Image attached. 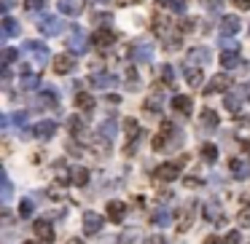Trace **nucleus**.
<instances>
[{
  "label": "nucleus",
  "mask_w": 250,
  "mask_h": 244,
  "mask_svg": "<svg viewBox=\"0 0 250 244\" xmlns=\"http://www.w3.org/2000/svg\"><path fill=\"white\" fill-rule=\"evenodd\" d=\"M38 30H41L43 38H54L65 30V22L59 16H51V14H43V19L38 22Z\"/></svg>",
  "instance_id": "obj_1"
},
{
  "label": "nucleus",
  "mask_w": 250,
  "mask_h": 244,
  "mask_svg": "<svg viewBox=\"0 0 250 244\" xmlns=\"http://www.w3.org/2000/svg\"><path fill=\"white\" fill-rule=\"evenodd\" d=\"M229 89H234V83H232V76H226V73H221V76H216V78H210V83H207V89H204V97H210V94H229Z\"/></svg>",
  "instance_id": "obj_2"
},
{
  "label": "nucleus",
  "mask_w": 250,
  "mask_h": 244,
  "mask_svg": "<svg viewBox=\"0 0 250 244\" xmlns=\"http://www.w3.org/2000/svg\"><path fill=\"white\" fill-rule=\"evenodd\" d=\"M89 86L108 92V89H116L118 86V78L113 76V73H94V76H89Z\"/></svg>",
  "instance_id": "obj_3"
},
{
  "label": "nucleus",
  "mask_w": 250,
  "mask_h": 244,
  "mask_svg": "<svg viewBox=\"0 0 250 244\" xmlns=\"http://www.w3.org/2000/svg\"><path fill=\"white\" fill-rule=\"evenodd\" d=\"M22 48H24L27 54H33L35 64H46V62H49V48L43 46L41 41H24Z\"/></svg>",
  "instance_id": "obj_4"
},
{
  "label": "nucleus",
  "mask_w": 250,
  "mask_h": 244,
  "mask_svg": "<svg viewBox=\"0 0 250 244\" xmlns=\"http://www.w3.org/2000/svg\"><path fill=\"white\" fill-rule=\"evenodd\" d=\"M129 59L137 64H146L153 59V46L151 43H134L132 48H129Z\"/></svg>",
  "instance_id": "obj_5"
},
{
  "label": "nucleus",
  "mask_w": 250,
  "mask_h": 244,
  "mask_svg": "<svg viewBox=\"0 0 250 244\" xmlns=\"http://www.w3.org/2000/svg\"><path fill=\"white\" fill-rule=\"evenodd\" d=\"M178 174H181V164H159V167L153 169V180H159V183H172Z\"/></svg>",
  "instance_id": "obj_6"
},
{
  "label": "nucleus",
  "mask_w": 250,
  "mask_h": 244,
  "mask_svg": "<svg viewBox=\"0 0 250 244\" xmlns=\"http://www.w3.org/2000/svg\"><path fill=\"white\" fill-rule=\"evenodd\" d=\"M89 43H92V38H86L81 27H73V35H70V51L73 54H86Z\"/></svg>",
  "instance_id": "obj_7"
},
{
  "label": "nucleus",
  "mask_w": 250,
  "mask_h": 244,
  "mask_svg": "<svg viewBox=\"0 0 250 244\" xmlns=\"http://www.w3.org/2000/svg\"><path fill=\"white\" fill-rule=\"evenodd\" d=\"M73 70H76V57L73 54H57L54 57V73L57 76H67Z\"/></svg>",
  "instance_id": "obj_8"
},
{
  "label": "nucleus",
  "mask_w": 250,
  "mask_h": 244,
  "mask_svg": "<svg viewBox=\"0 0 250 244\" xmlns=\"http://www.w3.org/2000/svg\"><path fill=\"white\" fill-rule=\"evenodd\" d=\"M102 223H105V217H100L97 212H86V215H83V233H86V236L100 233L102 231Z\"/></svg>",
  "instance_id": "obj_9"
},
{
  "label": "nucleus",
  "mask_w": 250,
  "mask_h": 244,
  "mask_svg": "<svg viewBox=\"0 0 250 244\" xmlns=\"http://www.w3.org/2000/svg\"><path fill=\"white\" fill-rule=\"evenodd\" d=\"M113 43H116V35L108 27H100L97 32L92 35V46H97V48H111Z\"/></svg>",
  "instance_id": "obj_10"
},
{
  "label": "nucleus",
  "mask_w": 250,
  "mask_h": 244,
  "mask_svg": "<svg viewBox=\"0 0 250 244\" xmlns=\"http://www.w3.org/2000/svg\"><path fill=\"white\" fill-rule=\"evenodd\" d=\"M204 220L216 223V226H221L223 220H226V215H223V207L218 201H207L204 204Z\"/></svg>",
  "instance_id": "obj_11"
},
{
  "label": "nucleus",
  "mask_w": 250,
  "mask_h": 244,
  "mask_svg": "<svg viewBox=\"0 0 250 244\" xmlns=\"http://www.w3.org/2000/svg\"><path fill=\"white\" fill-rule=\"evenodd\" d=\"M199 123H202V129H207V132H216V129L221 126V118H218V113L213 110V107H204V110L199 113Z\"/></svg>",
  "instance_id": "obj_12"
},
{
  "label": "nucleus",
  "mask_w": 250,
  "mask_h": 244,
  "mask_svg": "<svg viewBox=\"0 0 250 244\" xmlns=\"http://www.w3.org/2000/svg\"><path fill=\"white\" fill-rule=\"evenodd\" d=\"M33 231H35V236L41 239V242H54V226L49 220H35L33 223Z\"/></svg>",
  "instance_id": "obj_13"
},
{
  "label": "nucleus",
  "mask_w": 250,
  "mask_h": 244,
  "mask_svg": "<svg viewBox=\"0 0 250 244\" xmlns=\"http://www.w3.org/2000/svg\"><path fill=\"white\" fill-rule=\"evenodd\" d=\"M33 132H35V139H43V142H49V139L54 137V132H57V121H49V118H46V121H41L38 126L33 129Z\"/></svg>",
  "instance_id": "obj_14"
},
{
  "label": "nucleus",
  "mask_w": 250,
  "mask_h": 244,
  "mask_svg": "<svg viewBox=\"0 0 250 244\" xmlns=\"http://www.w3.org/2000/svg\"><path fill=\"white\" fill-rule=\"evenodd\" d=\"M239 27H242L239 16H223L221 19V35L223 38H234V35L239 32Z\"/></svg>",
  "instance_id": "obj_15"
},
{
  "label": "nucleus",
  "mask_w": 250,
  "mask_h": 244,
  "mask_svg": "<svg viewBox=\"0 0 250 244\" xmlns=\"http://www.w3.org/2000/svg\"><path fill=\"white\" fill-rule=\"evenodd\" d=\"M207 59H210V51H207L204 46H199V48H191V51H188L186 64H191V67H202Z\"/></svg>",
  "instance_id": "obj_16"
},
{
  "label": "nucleus",
  "mask_w": 250,
  "mask_h": 244,
  "mask_svg": "<svg viewBox=\"0 0 250 244\" xmlns=\"http://www.w3.org/2000/svg\"><path fill=\"white\" fill-rule=\"evenodd\" d=\"M127 215V204L124 201H108V220L111 223H121Z\"/></svg>",
  "instance_id": "obj_17"
},
{
  "label": "nucleus",
  "mask_w": 250,
  "mask_h": 244,
  "mask_svg": "<svg viewBox=\"0 0 250 244\" xmlns=\"http://www.w3.org/2000/svg\"><path fill=\"white\" fill-rule=\"evenodd\" d=\"M19 86L27 89V92H33V89H41V78L35 76V73H30L27 67H22V76H19Z\"/></svg>",
  "instance_id": "obj_18"
},
{
  "label": "nucleus",
  "mask_w": 250,
  "mask_h": 244,
  "mask_svg": "<svg viewBox=\"0 0 250 244\" xmlns=\"http://www.w3.org/2000/svg\"><path fill=\"white\" fill-rule=\"evenodd\" d=\"M172 110L183 113V116H188V113L194 110V99L186 97V94H178V97H172Z\"/></svg>",
  "instance_id": "obj_19"
},
{
  "label": "nucleus",
  "mask_w": 250,
  "mask_h": 244,
  "mask_svg": "<svg viewBox=\"0 0 250 244\" xmlns=\"http://www.w3.org/2000/svg\"><path fill=\"white\" fill-rule=\"evenodd\" d=\"M221 64H223L226 70L242 67V57H239V51H223V54H221Z\"/></svg>",
  "instance_id": "obj_20"
},
{
  "label": "nucleus",
  "mask_w": 250,
  "mask_h": 244,
  "mask_svg": "<svg viewBox=\"0 0 250 244\" xmlns=\"http://www.w3.org/2000/svg\"><path fill=\"white\" fill-rule=\"evenodd\" d=\"M76 107H78V110H83V113L94 110V97H92V94H86V92H78L76 94Z\"/></svg>",
  "instance_id": "obj_21"
},
{
  "label": "nucleus",
  "mask_w": 250,
  "mask_h": 244,
  "mask_svg": "<svg viewBox=\"0 0 250 244\" xmlns=\"http://www.w3.org/2000/svg\"><path fill=\"white\" fill-rule=\"evenodd\" d=\"M118 244H143V231L140 228H129V231L121 233Z\"/></svg>",
  "instance_id": "obj_22"
},
{
  "label": "nucleus",
  "mask_w": 250,
  "mask_h": 244,
  "mask_svg": "<svg viewBox=\"0 0 250 244\" xmlns=\"http://www.w3.org/2000/svg\"><path fill=\"white\" fill-rule=\"evenodd\" d=\"M229 169L234 172V177H237V180H245V177H248V164H245L242 158H237V156L229 161Z\"/></svg>",
  "instance_id": "obj_23"
},
{
  "label": "nucleus",
  "mask_w": 250,
  "mask_h": 244,
  "mask_svg": "<svg viewBox=\"0 0 250 244\" xmlns=\"http://www.w3.org/2000/svg\"><path fill=\"white\" fill-rule=\"evenodd\" d=\"M183 73H186V81L191 83V86H202V67H191V64H186Z\"/></svg>",
  "instance_id": "obj_24"
},
{
  "label": "nucleus",
  "mask_w": 250,
  "mask_h": 244,
  "mask_svg": "<svg viewBox=\"0 0 250 244\" xmlns=\"http://www.w3.org/2000/svg\"><path fill=\"white\" fill-rule=\"evenodd\" d=\"M223 105H226V110H232L234 116H237V113H239V107H242V94H237V92L226 94V99H223Z\"/></svg>",
  "instance_id": "obj_25"
},
{
  "label": "nucleus",
  "mask_w": 250,
  "mask_h": 244,
  "mask_svg": "<svg viewBox=\"0 0 250 244\" xmlns=\"http://www.w3.org/2000/svg\"><path fill=\"white\" fill-rule=\"evenodd\" d=\"M19 32H22V27L6 14V16H3V38H14V35H19Z\"/></svg>",
  "instance_id": "obj_26"
},
{
  "label": "nucleus",
  "mask_w": 250,
  "mask_h": 244,
  "mask_svg": "<svg viewBox=\"0 0 250 244\" xmlns=\"http://www.w3.org/2000/svg\"><path fill=\"white\" fill-rule=\"evenodd\" d=\"M59 11L67 14V16H78L83 11V3H73V0H62L59 3Z\"/></svg>",
  "instance_id": "obj_27"
},
{
  "label": "nucleus",
  "mask_w": 250,
  "mask_h": 244,
  "mask_svg": "<svg viewBox=\"0 0 250 244\" xmlns=\"http://www.w3.org/2000/svg\"><path fill=\"white\" fill-rule=\"evenodd\" d=\"M67 129L70 132H73V137H86V126H83V121L78 116H73V118H67Z\"/></svg>",
  "instance_id": "obj_28"
},
{
  "label": "nucleus",
  "mask_w": 250,
  "mask_h": 244,
  "mask_svg": "<svg viewBox=\"0 0 250 244\" xmlns=\"http://www.w3.org/2000/svg\"><path fill=\"white\" fill-rule=\"evenodd\" d=\"M70 180H73V185L83 188V185L89 183V169H83V167H76V169H73V177H70Z\"/></svg>",
  "instance_id": "obj_29"
},
{
  "label": "nucleus",
  "mask_w": 250,
  "mask_h": 244,
  "mask_svg": "<svg viewBox=\"0 0 250 244\" xmlns=\"http://www.w3.org/2000/svg\"><path fill=\"white\" fill-rule=\"evenodd\" d=\"M151 220L156 223V226H162V228H167V226H172V215H169L167 209H156L151 215Z\"/></svg>",
  "instance_id": "obj_30"
},
{
  "label": "nucleus",
  "mask_w": 250,
  "mask_h": 244,
  "mask_svg": "<svg viewBox=\"0 0 250 244\" xmlns=\"http://www.w3.org/2000/svg\"><path fill=\"white\" fill-rule=\"evenodd\" d=\"M175 78H178V73H175L172 64H162V83H164V86H172Z\"/></svg>",
  "instance_id": "obj_31"
},
{
  "label": "nucleus",
  "mask_w": 250,
  "mask_h": 244,
  "mask_svg": "<svg viewBox=\"0 0 250 244\" xmlns=\"http://www.w3.org/2000/svg\"><path fill=\"white\" fill-rule=\"evenodd\" d=\"M202 158H204V161H210V164L218 161V148L213 145V142H204V145H202Z\"/></svg>",
  "instance_id": "obj_32"
},
{
  "label": "nucleus",
  "mask_w": 250,
  "mask_h": 244,
  "mask_svg": "<svg viewBox=\"0 0 250 244\" xmlns=\"http://www.w3.org/2000/svg\"><path fill=\"white\" fill-rule=\"evenodd\" d=\"M100 134L108 137V139H113V137H116V121H113V118H111V121H102V123H100Z\"/></svg>",
  "instance_id": "obj_33"
},
{
  "label": "nucleus",
  "mask_w": 250,
  "mask_h": 244,
  "mask_svg": "<svg viewBox=\"0 0 250 244\" xmlns=\"http://www.w3.org/2000/svg\"><path fill=\"white\" fill-rule=\"evenodd\" d=\"M237 226H239V228H248V226H250V204H248V201H245V207H242V209H239Z\"/></svg>",
  "instance_id": "obj_34"
},
{
  "label": "nucleus",
  "mask_w": 250,
  "mask_h": 244,
  "mask_svg": "<svg viewBox=\"0 0 250 244\" xmlns=\"http://www.w3.org/2000/svg\"><path fill=\"white\" fill-rule=\"evenodd\" d=\"M143 107H146L148 113H159V110H162V97H159V94H153V97H148Z\"/></svg>",
  "instance_id": "obj_35"
},
{
  "label": "nucleus",
  "mask_w": 250,
  "mask_h": 244,
  "mask_svg": "<svg viewBox=\"0 0 250 244\" xmlns=\"http://www.w3.org/2000/svg\"><path fill=\"white\" fill-rule=\"evenodd\" d=\"M167 139H169L167 134H164V132H159L156 137L151 139V148H153V151H164V148H167Z\"/></svg>",
  "instance_id": "obj_36"
},
{
  "label": "nucleus",
  "mask_w": 250,
  "mask_h": 244,
  "mask_svg": "<svg viewBox=\"0 0 250 244\" xmlns=\"http://www.w3.org/2000/svg\"><path fill=\"white\" fill-rule=\"evenodd\" d=\"M17 59H19V48H6V51H3V67L14 64Z\"/></svg>",
  "instance_id": "obj_37"
},
{
  "label": "nucleus",
  "mask_w": 250,
  "mask_h": 244,
  "mask_svg": "<svg viewBox=\"0 0 250 244\" xmlns=\"http://www.w3.org/2000/svg\"><path fill=\"white\" fill-rule=\"evenodd\" d=\"M0 183H3V201H8V198H11V191H14V188H11V180H8V174H6V172L0 174Z\"/></svg>",
  "instance_id": "obj_38"
},
{
  "label": "nucleus",
  "mask_w": 250,
  "mask_h": 244,
  "mask_svg": "<svg viewBox=\"0 0 250 244\" xmlns=\"http://www.w3.org/2000/svg\"><path fill=\"white\" fill-rule=\"evenodd\" d=\"M30 215H33V201L24 198V201L19 204V217H30Z\"/></svg>",
  "instance_id": "obj_39"
},
{
  "label": "nucleus",
  "mask_w": 250,
  "mask_h": 244,
  "mask_svg": "<svg viewBox=\"0 0 250 244\" xmlns=\"http://www.w3.org/2000/svg\"><path fill=\"white\" fill-rule=\"evenodd\" d=\"M127 83L132 86V92H137V73H134V67H127Z\"/></svg>",
  "instance_id": "obj_40"
},
{
  "label": "nucleus",
  "mask_w": 250,
  "mask_h": 244,
  "mask_svg": "<svg viewBox=\"0 0 250 244\" xmlns=\"http://www.w3.org/2000/svg\"><path fill=\"white\" fill-rule=\"evenodd\" d=\"M49 0H24V6L30 8V11H38V8H46Z\"/></svg>",
  "instance_id": "obj_41"
},
{
  "label": "nucleus",
  "mask_w": 250,
  "mask_h": 244,
  "mask_svg": "<svg viewBox=\"0 0 250 244\" xmlns=\"http://www.w3.org/2000/svg\"><path fill=\"white\" fill-rule=\"evenodd\" d=\"M223 244H242V236H239V231H229L226 239H223Z\"/></svg>",
  "instance_id": "obj_42"
},
{
  "label": "nucleus",
  "mask_w": 250,
  "mask_h": 244,
  "mask_svg": "<svg viewBox=\"0 0 250 244\" xmlns=\"http://www.w3.org/2000/svg\"><path fill=\"white\" fill-rule=\"evenodd\" d=\"M188 228H191V209H188L186 215H183V220L178 223V231H188Z\"/></svg>",
  "instance_id": "obj_43"
},
{
  "label": "nucleus",
  "mask_w": 250,
  "mask_h": 244,
  "mask_svg": "<svg viewBox=\"0 0 250 244\" xmlns=\"http://www.w3.org/2000/svg\"><path fill=\"white\" fill-rule=\"evenodd\" d=\"M111 14H97V16H94V24H102V27H105V24H111Z\"/></svg>",
  "instance_id": "obj_44"
},
{
  "label": "nucleus",
  "mask_w": 250,
  "mask_h": 244,
  "mask_svg": "<svg viewBox=\"0 0 250 244\" xmlns=\"http://www.w3.org/2000/svg\"><path fill=\"white\" fill-rule=\"evenodd\" d=\"M204 6H207L210 11H218V8L223 6V3H221V0H204Z\"/></svg>",
  "instance_id": "obj_45"
},
{
  "label": "nucleus",
  "mask_w": 250,
  "mask_h": 244,
  "mask_svg": "<svg viewBox=\"0 0 250 244\" xmlns=\"http://www.w3.org/2000/svg\"><path fill=\"white\" fill-rule=\"evenodd\" d=\"M24 121H27V110H19L17 116H14V123H19V126H22Z\"/></svg>",
  "instance_id": "obj_46"
},
{
  "label": "nucleus",
  "mask_w": 250,
  "mask_h": 244,
  "mask_svg": "<svg viewBox=\"0 0 250 244\" xmlns=\"http://www.w3.org/2000/svg\"><path fill=\"white\" fill-rule=\"evenodd\" d=\"M183 183H186L188 188H199V185H202V180H199V177H186Z\"/></svg>",
  "instance_id": "obj_47"
},
{
  "label": "nucleus",
  "mask_w": 250,
  "mask_h": 244,
  "mask_svg": "<svg viewBox=\"0 0 250 244\" xmlns=\"http://www.w3.org/2000/svg\"><path fill=\"white\" fill-rule=\"evenodd\" d=\"M172 11L175 14H183V11H186V0H178V3L172 6Z\"/></svg>",
  "instance_id": "obj_48"
},
{
  "label": "nucleus",
  "mask_w": 250,
  "mask_h": 244,
  "mask_svg": "<svg viewBox=\"0 0 250 244\" xmlns=\"http://www.w3.org/2000/svg\"><path fill=\"white\" fill-rule=\"evenodd\" d=\"M234 6H237L239 11H248V8H250V0H234Z\"/></svg>",
  "instance_id": "obj_49"
},
{
  "label": "nucleus",
  "mask_w": 250,
  "mask_h": 244,
  "mask_svg": "<svg viewBox=\"0 0 250 244\" xmlns=\"http://www.w3.org/2000/svg\"><path fill=\"white\" fill-rule=\"evenodd\" d=\"M204 244H223V239L213 233V236H207V239H204Z\"/></svg>",
  "instance_id": "obj_50"
},
{
  "label": "nucleus",
  "mask_w": 250,
  "mask_h": 244,
  "mask_svg": "<svg viewBox=\"0 0 250 244\" xmlns=\"http://www.w3.org/2000/svg\"><path fill=\"white\" fill-rule=\"evenodd\" d=\"M156 3H159V6H162V8H172L175 3H178V0H156Z\"/></svg>",
  "instance_id": "obj_51"
},
{
  "label": "nucleus",
  "mask_w": 250,
  "mask_h": 244,
  "mask_svg": "<svg viewBox=\"0 0 250 244\" xmlns=\"http://www.w3.org/2000/svg\"><path fill=\"white\" fill-rule=\"evenodd\" d=\"M11 6H14V0H3V11H6V14L11 11Z\"/></svg>",
  "instance_id": "obj_52"
},
{
  "label": "nucleus",
  "mask_w": 250,
  "mask_h": 244,
  "mask_svg": "<svg viewBox=\"0 0 250 244\" xmlns=\"http://www.w3.org/2000/svg\"><path fill=\"white\" fill-rule=\"evenodd\" d=\"M121 6H134V3H140V0H118Z\"/></svg>",
  "instance_id": "obj_53"
},
{
  "label": "nucleus",
  "mask_w": 250,
  "mask_h": 244,
  "mask_svg": "<svg viewBox=\"0 0 250 244\" xmlns=\"http://www.w3.org/2000/svg\"><path fill=\"white\" fill-rule=\"evenodd\" d=\"M242 94H245V97H248V102H250V83H248V86L242 89Z\"/></svg>",
  "instance_id": "obj_54"
},
{
  "label": "nucleus",
  "mask_w": 250,
  "mask_h": 244,
  "mask_svg": "<svg viewBox=\"0 0 250 244\" xmlns=\"http://www.w3.org/2000/svg\"><path fill=\"white\" fill-rule=\"evenodd\" d=\"M67 244H83V242H81V239H70Z\"/></svg>",
  "instance_id": "obj_55"
},
{
  "label": "nucleus",
  "mask_w": 250,
  "mask_h": 244,
  "mask_svg": "<svg viewBox=\"0 0 250 244\" xmlns=\"http://www.w3.org/2000/svg\"><path fill=\"white\" fill-rule=\"evenodd\" d=\"M24 244H43L41 239H33V242H24Z\"/></svg>",
  "instance_id": "obj_56"
},
{
  "label": "nucleus",
  "mask_w": 250,
  "mask_h": 244,
  "mask_svg": "<svg viewBox=\"0 0 250 244\" xmlns=\"http://www.w3.org/2000/svg\"><path fill=\"white\" fill-rule=\"evenodd\" d=\"M94 3H100V6H105V3H111V0H94Z\"/></svg>",
  "instance_id": "obj_57"
},
{
  "label": "nucleus",
  "mask_w": 250,
  "mask_h": 244,
  "mask_svg": "<svg viewBox=\"0 0 250 244\" xmlns=\"http://www.w3.org/2000/svg\"><path fill=\"white\" fill-rule=\"evenodd\" d=\"M245 148H248V151H250V142H245Z\"/></svg>",
  "instance_id": "obj_58"
},
{
  "label": "nucleus",
  "mask_w": 250,
  "mask_h": 244,
  "mask_svg": "<svg viewBox=\"0 0 250 244\" xmlns=\"http://www.w3.org/2000/svg\"><path fill=\"white\" fill-rule=\"evenodd\" d=\"M248 32H250V27H248Z\"/></svg>",
  "instance_id": "obj_59"
}]
</instances>
